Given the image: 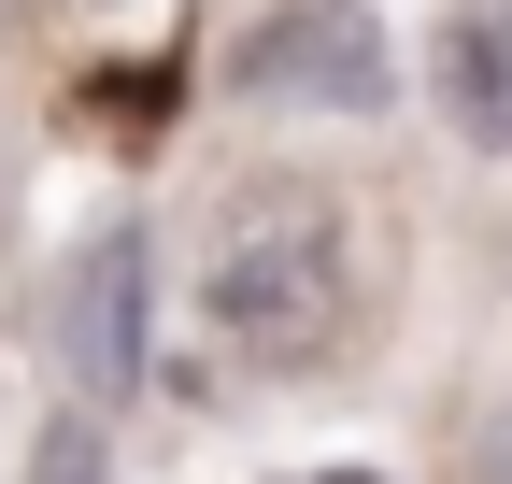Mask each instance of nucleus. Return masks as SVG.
<instances>
[{
  "instance_id": "f257e3e1",
  "label": "nucleus",
  "mask_w": 512,
  "mask_h": 484,
  "mask_svg": "<svg viewBox=\"0 0 512 484\" xmlns=\"http://www.w3.org/2000/svg\"><path fill=\"white\" fill-rule=\"evenodd\" d=\"M200 299H214V342L242 356V371H328V356L356 342V299H370V242L328 186H242L214 257H200Z\"/></svg>"
},
{
  "instance_id": "f03ea898",
  "label": "nucleus",
  "mask_w": 512,
  "mask_h": 484,
  "mask_svg": "<svg viewBox=\"0 0 512 484\" xmlns=\"http://www.w3.org/2000/svg\"><path fill=\"white\" fill-rule=\"evenodd\" d=\"M157 257H143V228H86L72 257H57L43 285V342H57V371H72L86 399H143L157 371Z\"/></svg>"
},
{
  "instance_id": "7ed1b4c3",
  "label": "nucleus",
  "mask_w": 512,
  "mask_h": 484,
  "mask_svg": "<svg viewBox=\"0 0 512 484\" xmlns=\"http://www.w3.org/2000/svg\"><path fill=\"white\" fill-rule=\"evenodd\" d=\"M242 86L299 100V114H384L399 57H384V15H356V0H285V15L242 29Z\"/></svg>"
},
{
  "instance_id": "20e7f679",
  "label": "nucleus",
  "mask_w": 512,
  "mask_h": 484,
  "mask_svg": "<svg viewBox=\"0 0 512 484\" xmlns=\"http://www.w3.org/2000/svg\"><path fill=\"white\" fill-rule=\"evenodd\" d=\"M441 114H456V143H484V157H512V0H470L456 29H441Z\"/></svg>"
},
{
  "instance_id": "39448f33",
  "label": "nucleus",
  "mask_w": 512,
  "mask_h": 484,
  "mask_svg": "<svg viewBox=\"0 0 512 484\" xmlns=\"http://www.w3.org/2000/svg\"><path fill=\"white\" fill-rule=\"evenodd\" d=\"M29 484H100V428H43V470Z\"/></svg>"
},
{
  "instance_id": "423d86ee",
  "label": "nucleus",
  "mask_w": 512,
  "mask_h": 484,
  "mask_svg": "<svg viewBox=\"0 0 512 484\" xmlns=\"http://www.w3.org/2000/svg\"><path fill=\"white\" fill-rule=\"evenodd\" d=\"M484 484H512V399H498V428H484Z\"/></svg>"
},
{
  "instance_id": "0eeeda50",
  "label": "nucleus",
  "mask_w": 512,
  "mask_h": 484,
  "mask_svg": "<svg viewBox=\"0 0 512 484\" xmlns=\"http://www.w3.org/2000/svg\"><path fill=\"white\" fill-rule=\"evenodd\" d=\"M299 484H370V470H299Z\"/></svg>"
}]
</instances>
